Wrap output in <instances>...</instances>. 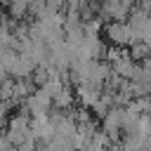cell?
<instances>
[{
  "label": "cell",
  "instance_id": "1",
  "mask_svg": "<svg viewBox=\"0 0 151 151\" xmlns=\"http://www.w3.org/2000/svg\"><path fill=\"white\" fill-rule=\"evenodd\" d=\"M45 5H47V7H52V9H59V7L64 5V0H45Z\"/></svg>",
  "mask_w": 151,
  "mask_h": 151
}]
</instances>
